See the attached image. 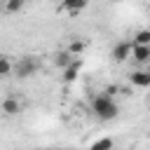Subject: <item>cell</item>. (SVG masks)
I'll list each match as a JSON object with an SVG mask.
<instances>
[{
  "label": "cell",
  "mask_w": 150,
  "mask_h": 150,
  "mask_svg": "<svg viewBox=\"0 0 150 150\" xmlns=\"http://www.w3.org/2000/svg\"><path fill=\"white\" fill-rule=\"evenodd\" d=\"M91 110H94V115H96L98 120H115L117 112H120L117 103H115L112 96H108V94H96V96L91 98Z\"/></svg>",
  "instance_id": "cell-1"
},
{
  "label": "cell",
  "mask_w": 150,
  "mask_h": 150,
  "mask_svg": "<svg viewBox=\"0 0 150 150\" xmlns=\"http://www.w3.org/2000/svg\"><path fill=\"white\" fill-rule=\"evenodd\" d=\"M38 70H40V59H35V56H30V54L21 56V59L14 63V75H16V77H21V80H26V77L35 75Z\"/></svg>",
  "instance_id": "cell-2"
},
{
  "label": "cell",
  "mask_w": 150,
  "mask_h": 150,
  "mask_svg": "<svg viewBox=\"0 0 150 150\" xmlns=\"http://www.w3.org/2000/svg\"><path fill=\"white\" fill-rule=\"evenodd\" d=\"M131 40H122V42H117L112 49H110V56H112V61L115 63H124L127 59H131Z\"/></svg>",
  "instance_id": "cell-3"
},
{
  "label": "cell",
  "mask_w": 150,
  "mask_h": 150,
  "mask_svg": "<svg viewBox=\"0 0 150 150\" xmlns=\"http://www.w3.org/2000/svg\"><path fill=\"white\" fill-rule=\"evenodd\" d=\"M131 59L138 66H150V45H131Z\"/></svg>",
  "instance_id": "cell-4"
},
{
  "label": "cell",
  "mask_w": 150,
  "mask_h": 150,
  "mask_svg": "<svg viewBox=\"0 0 150 150\" xmlns=\"http://www.w3.org/2000/svg\"><path fill=\"white\" fill-rule=\"evenodd\" d=\"M129 82L138 89H145L150 87V68H138L134 73H129Z\"/></svg>",
  "instance_id": "cell-5"
},
{
  "label": "cell",
  "mask_w": 150,
  "mask_h": 150,
  "mask_svg": "<svg viewBox=\"0 0 150 150\" xmlns=\"http://www.w3.org/2000/svg\"><path fill=\"white\" fill-rule=\"evenodd\" d=\"M0 110H2V115L14 117V115H19V112H21V101H19L16 96H7V98H2Z\"/></svg>",
  "instance_id": "cell-6"
},
{
  "label": "cell",
  "mask_w": 150,
  "mask_h": 150,
  "mask_svg": "<svg viewBox=\"0 0 150 150\" xmlns=\"http://www.w3.org/2000/svg\"><path fill=\"white\" fill-rule=\"evenodd\" d=\"M89 0H61V9L68 14V16H77L84 7H87Z\"/></svg>",
  "instance_id": "cell-7"
},
{
  "label": "cell",
  "mask_w": 150,
  "mask_h": 150,
  "mask_svg": "<svg viewBox=\"0 0 150 150\" xmlns=\"http://www.w3.org/2000/svg\"><path fill=\"white\" fill-rule=\"evenodd\" d=\"M80 68H82V61H80V59H73V61L63 68V82H68V84L75 82V80L80 77Z\"/></svg>",
  "instance_id": "cell-8"
},
{
  "label": "cell",
  "mask_w": 150,
  "mask_h": 150,
  "mask_svg": "<svg viewBox=\"0 0 150 150\" xmlns=\"http://www.w3.org/2000/svg\"><path fill=\"white\" fill-rule=\"evenodd\" d=\"M73 59H77V56H73L68 49H59V52H54V56H52L54 66H56V68H61V70H63V68H66V66H68Z\"/></svg>",
  "instance_id": "cell-9"
},
{
  "label": "cell",
  "mask_w": 150,
  "mask_h": 150,
  "mask_svg": "<svg viewBox=\"0 0 150 150\" xmlns=\"http://www.w3.org/2000/svg\"><path fill=\"white\" fill-rule=\"evenodd\" d=\"M66 49H68L73 56H82V52L87 49V42H84L82 38H73V40L68 42V47H66Z\"/></svg>",
  "instance_id": "cell-10"
},
{
  "label": "cell",
  "mask_w": 150,
  "mask_h": 150,
  "mask_svg": "<svg viewBox=\"0 0 150 150\" xmlns=\"http://www.w3.org/2000/svg\"><path fill=\"white\" fill-rule=\"evenodd\" d=\"M14 73V61L7 54H0V77H7Z\"/></svg>",
  "instance_id": "cell-11"
},
{
  "label": "cell",
  "mask_w": 150,
  "mask_h": 150,
  "mask_svg": "<svg viewBox=\"0 0 150 150\" xmlns=\"http://www.w3.org/2000/svg\"><path fill=\"white\" fill-rule=\"evenodd\" d=\"M134 45H150V28H141L136 30V35L131 38Z\"/></svg>",
  "instance_id": "cell-12"
},
{
  "label": "cell",
  "mask_w": 150,
  "mask_h": 150,
  "mask_svg": "<svg viewBox=\"0 0 150 150\" xmlns=\"http://www.w3.org/2000/svg\"><path fill=\"white\" fill-rule=\"evenodd\" d=\"M21 7H23V0H2V9H5L7 14L21 12Z\"/></svg>",
  "instance_id": "cell-13"
},
{
  "label": "cell",
  "mask_w": 150,
  "mask_h": 150,
  "mask_svg": "<svg viewBox=\"0 0 150 150\" xmlns=\"http://www.w3.org/2000/svg\"><path fill=\"white\" fill-rule=\"evenodd\" d=\"M94 150H105V148H112V138H101V141H94L91 143Z\"/></svg>",
  "instance_id": "cell-14"
},
{
  "label": "cell",
  "mask_w": 150,
  "mask_h": 150,
  "mask_svg": "<svg viewBox=\"0 0 150 150\" xmlns=\"http://www.w3.org/2000/svg\"><path fill=\"white\" fill-rule=\"evenodd\" d=\"M115 91H117V87H115V84H112V87H105V91H103V94H108V96H112V94H115Z\"/></svg>",
  "instance_id": "cell-15"
},
{
  "label": "cell",
  "mask_w": 150,
  "mask_h": 150,
  "mask_svg": "<svg viewBox=\"0 0 150 150\" xmlns=\"http://www.w3.org/2000/svg\"><path fill=\"white\" fill-rule=\"evenodd\" d=\"M112 2H122V0H112Z\"/></svg>",
  "instance_id": "cell-16"
}]
</instances>
